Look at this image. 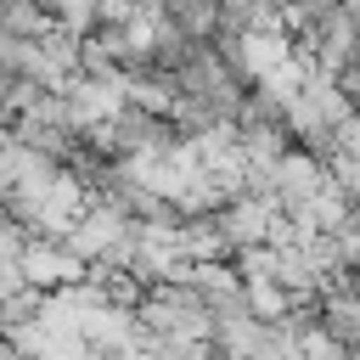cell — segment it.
Returning <instances> with one entry per match:
<instances>
[{
    "mask_svg": "<svg viewBox=\"0 0 360 360\" xmlns=\"http://www.w3.org/2000/svg\"><path fill=\"white\" fill-rule=\"evenodd\" d=\"M169 6H174L180 22H202V17H214V0H169Z\"/></svg>",
    "mask_w": 360,
    "mask_h": 360,
    "instance_id": "cell-1",
    "label": "cell"
}]
</instances>
